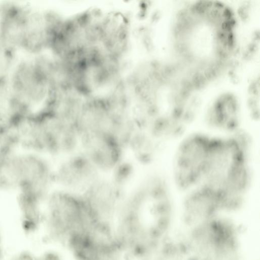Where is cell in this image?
Segmentation results:
<instances>
[{
	"label": "cell",
	"mask_w": 260,
	"mask_h": 260,
	"mask_svg": "<svg viewBox=\"0 0 260 260\" xmlns=\"http://www.w3.org/2000/svg\"><path fill=\"white\" fill-rule=\"evenodd\" d=\"M249 139L241 131L213 136L201 183L230 207L242 204L249 188Z\"/></svg>",
	"instance_id": "1"
},
{
	"label": "cell",
	"mask_w": 260,
	"mask_h": 260,
	"mask_svg": "<svg viewBox=\"0 0 260 260\" xmlns=\"http://www.w3.org/2000/svg\"><path fill=\"white\" fill-rule=\"evenodd\" d=\"M54 162L40 153L20 148L0 165V179L4 191L16 199L44 202L55 187Z\"/></svg>",
	"instance_id": "2"
},
{
	"label": "cell",
	"mask_w": 260,
	"mask_h": 260,
	"mask_svg": "<svg viewBox=\"0 0 260 260\" xmlns=\"http://www.w3.org/2000/svg\"><path fill=\"white\" fill-rule=\"evenodd\" d=\"M21 148L55 161L81 150V138L75 124L46 108L33 114L20 126Z\"/></svg>",
	"instance_id": "3"
},
{
	"label": "cell",
	"mask_w": 260,
	"mask_h": 260,
	"mask_svg": "<svg viewBox=\"0 0 260 260\" xmlns=\"http://www.w3.org/2000/svg\"><path fill=\"white\" fill-rule=\"evenodd\" d=\"M96 221L81 195L54 187L44 203L40 232L48 242L65 247Z\"/></svg>",
	"instance_id": "4"
},
{
	"label": "cell",
	"mask_w": 260,
	"mask_h": 260,
	"mask_svg": "<svg viewBox=\"0 0 260 260\" xmlns=\"http://www.w3.org/2000/svg\"><path fill=\"white\" fill-rule=\"evenodd\" d=\"M11 99L17 107L29 116L46 106L52 86V77L46 55H19L7 76Z\"/></svg>",
	"instance_id": "5"
},
{
	"label": "cell",
	"mask_w": 260,
	"mask_h": 260,
	"mask_svg": "<svg viewBox=\"0 0 260 260\" xmlns=\"http://www.w3.org/2000/svg\"><path fill=\"white\" fill-rule=\"evenodd\" d=\"M238 232L224 215L189 228L182 238L187 260H242Z\"/></svg>",
	"instance_id": "6"
},
{
	"label": "cell",
	"mask_w": 260,
	"mask_h": 260,
	"mask_svg": "<svg viewBox=\"0 0 260 260\" xmlns=\"http://www.w3.org/2000/svg\"><path fill=\"white\" fill-rule=\"evenodd\" d=\"M213 136L196 132L183 137L175 150L172 166L174 184L185 192L203 179Z\"/></svg>",
	"instance_id": "7"
},
{
	"label": "cell",
	"mask_w": 260,
	"mask_h": 260,
	"mask_svg": "<svg viewBox=\"0 0 260 260\" xmlns=\"http://www.w3.org/2000/svg\"><path fill=\"white\" fill-rule=\"evenodd\" d=\"M101 175L80 150L54 161L55 188L81 195Z\"/></svg>",
	"instance_id": "8"
},
{
	"label": "cell",
	"mask_w": 260,
	"mask_h": 260,
	"mask_svg": "<svg viewBox=\"0 0 260 260\" xmlns=\"http://www.w3.org/2000/svg\"><path fill=\"white\" fill-rule=\"evenodd\" d=\"M123 193L107 176L101 175L81 196L97 220L113 224Z\"/></svg>",
	"instance_id": "9"
},
{
	"label": "cell",
	"mask_w": 260,
	"mask_h": 260,
	"mask_svg": "<svg viewBox=\"0 0 260 260\" xmlns=\"http://www.w3.org/2000/svg\"><path fill=\"white\" fill-rule=\"evenodd\" d=\"M181 215L189 228L224 213L217 196L199 184L184 192Z\"/></svg>",
	"instance_id": "10"
},
{
	"label": "cell",
	"mask_w": 260,
	"mask_h": 260,
	"mask_svg": "<svg viewBox=\"0 0 260 260\" xmlns=\"http://www.w3.org/2000/svg\"><path fill=\"white\" fill-rule=\"evenodd\" d=\"M81 151L104 176H108L126 154L117 142L107 136L81 137Z\"/></svg>",
	"instance_id": "11"
},
{
	"label": "cell",
	"mask_w": 260,
	"mask_h": 260,
	"mask_svg": "<svg viewBox=\"0 0 260 260\" xmlns=\"http://www.w3.org/2000/svg\"><path fill=\"white\" fill-rule=\"evenodd\" d=\"M207 127L222 135H230L240 131L239 106L231 95H223L215 102L206 116Z\"/></svg>",
	"instance_id": "12"
},
{
	"label": "cell",
	"mask_w": 260,
	"mask_h": 260,
	"mask_svg": "<svg viewBox=\"0 0 260 260\" xmlns=\"http://www.w3.org/2000/svg\"><path fill=\"white\" fill-rule=\"evenodd\" d=\"M138 167L126 154L107 176L119 190L124 193L137 182Z\"/></svg>",
	"instance_id": "13"
},
{
	"label": "cell",
	"mask_w": 260,
	"mask_h": 260,
	"mask_svg": "<svg viewBox=\"0 0 260 260\" xmlns=\"http://www.w3.org/2000/svg\"><path fill=\"white\" fill-rule=\"evenodd\" d=\"M20 148L18 128L0 124V165Z\"/></svg>",
	"instance_id": "14"
},
{
	"label": "cell",
	"mask_w": 260,
	"mask_h": 260,
	"mask_svg": "<svg viewBox=\"0 0 260 260\" xmlns=\"http://www.w3.org/2000/svg\"><path fill=\"white\" fill-rule=\"evenodd\" d=\"M19 54L0 37V78L7 77Z\"/></svg>",
	"instance_id": "15"
},
{
	"label": "cell",
	"mask_w": 260,
	"mask_h": 260,
	"mask_svg": "<svg viewBox=\"0 0 260 260\" xmlns=\"http://www.w3.org/2000/svg\"><path fill=\"white\" fill-rule=\"evenodd\" d=\"M4 254V246L2 235L0 229V260H2Z\"/></svg>",
	"instance_id": "16"
},
{
	"label": "cell",
	"mask_w": 260,
	"mask_h": 260,
	"mask_svg": "<svg viewBox=\"0 0 260 260\" xmlns=\"http://www.w3.org/2000/svg\"><path fill=\"white\" fill-rule=\"evenodd\" d=\"M3 192H4V191L3 190V187L2 185V183H1V179H0V195H1V193H2Z\"/></svg>",
	"instance_id": "17"
}]
</instances>
